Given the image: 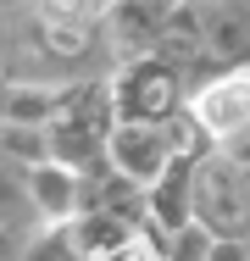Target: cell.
Instances as JSON below:
<instances>
[{
	"label": "cell",
	"mask_w": 250,
	"mask_h": 261,
	"mask_svg": "<svg viewBox=\"0 0 250 261\" xmlns=\"http://www.w3.org/2000/svg\"><path fill=\"white\" fill-rule=\"evenodd\" d=\"M106 161H111V172H122V178H134L139 189H150V184L167 172V161H172L167 128H150V122H117L111 139H106Z\"/></svg>",
	"instance_id": "7"
},
{
	"label": "cell",
	"mask_w": 250,
	"mask_h": 261,
	"mask_svg": "<svg viewBox=\"0 0 250 261\" xmlns=\"http://www.w3.org/2000/svg\"><path fill=\"white\" fill-rule=\"evenodd\" d=\"M167 17H172V0H111L100 11V39H106L111 67L150 56L161 28H167Z\"/></svg>",
	"instance_id": "5"
},
{
	"label": "cell",
	"mask_w": 250,
	"mask_h": 261,
	"mask_svg": "<svg viewBox=\"0 0 250 261\" xmlns=\"http://www.w3.org/2000/svg\"><path fill=\"white\" fill-rule=\"evenodd\" d=\"M206 250H211V233H206L200 222H189V228L167 233V245H161L156 256L161 261H206Z\"/></svg>",
	"instance_id": "15"
},
{
	"label": "cell",
	"mask_w": 250,
	"mask_h": 261,
	"mask_svg": "<svg viewBox=\"0 0 250 261\" xmlns=\"http://www.w3.org/2000/svg\"><path fill=\"white\" fill-rule=\"evenodd\" d=\"M195 222L211 239H245L250 245V167L206 150L195 161Z\"/></svg>",
	"instance_id": "3"
},
{
	"label": "cell",
	"mask_w": 250,
	"mask_h": 261,
	"mask_svg": "<svg viewBox=\"0 0 250 261\" xmlns=\"http://www.w3.org/2000/svg\"><path fill=\"white\" fill-rule=\"evenodd\" d=\"M195 222V161L189 156H172L167 172L145 189V228H139V245L161 250L167 233L189 228Z\"/></svg>",
	"instance_id": "6"
},
{
	"label": "cell",
	"mask_w": 250,
	"mask_h": 261,
	"mask_svg": "<svg viewBox=\"0 0 250 261\" xmlns=\"http://www.w3.org/2000/svg\"><path fill=\"white\" fill-rule=\"evenodd\" d=\"M106 89H111V117L117 122H150V128L172 122L184 111V100H189V84L167 61H156V56L111 67L106 72Z\"/></svg>",
	"instance_id": "2"
},
{
	"label": "cell",
	"mask_w": 250,
	"mask_h": 261,
	"mask_svg": "<svg viewBox=\"0 0 250 261\" xmlns=\"http://www.w3.org/2000/svg\"><path fill=\"white\" fill-rule=\"evenodd\" d=\"M28 200H34V217L39 222H67L78 211V172H67L56 161L28 167Z\"/></svg>",
	"instance_id": "9"
},
{
	"label": "cell",
	"mask_w": 250,
	"mask_h": 261,
	"mask_svg": "<svg viewBox=\"0 0 250 261\" xmlns=\"http://www.w3.org/2000/svg\"><path fill=\"white\" fill-rule=\"evenodd\" d=\"M184 111L200 122V134L211 139V150L234 134H250V67H222L206 84L189 89Z\"/></svg>",
	"instance_id": "4"
},
{
	"label": "cell",
	"mask_w": 250,
	"mask_h": 261,
	"mask_svg": "<svg viewBox=\"0 0 250 261\" xmlns=\"http://www.w3.org/2000/svg\"><path fill=\"white\" fill-rule=\"evenodd\" d=\"M67 233H72L78 261H111V256H122V250L134 245V228H122L117 217H95V211L67 217Z\"/></svg>",
	"instance_id": "10"
},
{
	"label": "cell",
	"mask_w": 250,
	"mask_h": 261,
	"mask_svg": "<svg viewBox=\"0 0 250 261\" xmlns=\"http://www.w3.org/2000/svg\"><path fill=\"white\" fill-rule=\"evenodd\" d=\"M211 67H250V0H211L195 11Z\"/></svg>",
	"instance_id": "8"
},
{
	"label": "cell",
	"mask_w": 250,
	"mask_h": 261,
	"mask_svg": "<svg viewBox=\"0 0 250 261\" xmlns=\"http://www.w3.org/2000/svg\"><path fill=\"white\" fill-rule=\"evenodd\" d=\"M206 261H250V245L245 239H211Z\"/></svg>",
	"instance_id": "16"
},
{
	"label": "cell",
	"mask_w": 250,
	"mask_h": 261,
	"mask_svg": "<svg viewBox=\"0 0 250 261\" xmlns=\"http://www.w3.org/2000/svg\"><path fill=\"white\" fill-rule=\"evenodd\" d=\"M0 122H6V78H0Z\"/></svg>",
	"instance_id": "21"
},
{
	"label": "cell",
	"mask_w": 250,
	"mask_h": 261,
	"mask_svg": "<svg viewBox=\"0 0 250 261\" xmlns=\"http://www.w3.org/2000/svg\"><path fill=\"white\" fill-rule=\"evenodd\" d=\"M0 161H11V167H39L50 161L45 150V128H17V122H0Z\"/></svg>",
	"instance_id": "13"
},
{
	"label": "cell",
	"mask_w": 250,
	"mask_h": 261,
	"mask_svg": "<svg viewBox=\"0 0 250 261\" xmlns=\"http://www.w3.org/2000/svg\"><path fill=\"white\" fill-rule=\"evenodd\" d=\"M11 67V17H0V78Z\"/></svg>",
	"instance_id": "18"
},
{
	"label": "cell",
	"mask_w": 250,
	"mask_h": 261,
	"mask_svg": "<svg viewBox=\"0 0 250 261\" xmlns=\"http://www.w3.org/2000/svg\"><path fill=\"white\" fill-rule=\"evenodd\" d=\"M100 6H111V0H100Z\"/></svg>",
	"instance_id": "22"
},
{
	"label": "cell",
	"mask_w": 250,
	"mask_h": 261,
	"mask_svg": "<svg viewBox=\"0 0 250 261\" xmlns=\"http://www.w3.org/2000/svg\"><path fill=\"white\" fill-rule=\"evenodd\" d=\"M172 6H184V11H200V6H211V0H172Z\"/></svg>",
	"instance_id": "20"
},
{
	"label": "cell",
	"mask_w": 250,
	"mask_h": 261,
	"mask_svg": "<svg viewBox=\"0 0 250 261\" xmlns=\"http://www.w3.org/2000/svg\"><path fill=\"white\" fill-rule=\"evenodd\" d=\"M0 228H22V233L39 228L34 200H28V172L11 161H0Z\"/></svg>",
	"instance_id": "12"
},
{
	"label": "cell",
	"mask_w": 250,
	"mask_h": 261,
	"mask_svg": "<svg viewBox=\"0 0 250 261\" xmlns=\"http://www.w3.org/2000/svg\"><path fill=\"white\" fill-rule=\"evenodd\" d=\"M34 233V228H28ZM22 228H0V261H22V239H28Z\"/></svg>",
	"instance_id": "17"
},
{
	"label": "cell",
	"mask_w": 250,
	"mask_h": 261,
	"mask_svg": "<svg viewBox=\"0 0 250 261\" xmlns=\"http://www.w3.org/2000/svg\"><path fill=\"white\" fill-rule=\"evenodd\" d=\"M28 11V0H0V17H22Z\"/></svg>",
	"instance_id": "19"
},
{
	"label": "cell",
	"mask_w": 250,
	"mask_h": 261,
	"mask_svg": "<svg viewBox=\"0 0 250 261\" xmlns=\"http://www.w3.org/2000/svg\"><path fill=\"white\" fill-rule=\"evenodd\" d=\"M67 84H6V122L17 128H45L61 106Z\"/></svg>",
	"instance_id": "11"
},
{
	"label": "cell",
	"mask_w": 250,
	"mask_h": 261,
	"mask_svg": "<svg viewBox=\"0 0 250 261\" xmlns=\"http://www.w3.org/2000/svg\"><path fill=\"white\" fill-rule=\"evenodd\" d=\"M22 261H78L67 222H39V228L22 239Z\"/></svg>",
	"instance_id": "14"
},
{
	"label": "cell",
	"mask_w": 250,
	"mask_h": 261,
	"mask_svg": "<svg viewBox=\"0 0 250 261\" xmlns=\"http://www.w3.org/2000/svg\"><path fill=\"white\" fill-rule=\"evenodd\" d=\"M117 117H111V89L106 78H84V84H67L61 106L45 122V150L56 167L67 172H89L106 161V139H111Z\"/></svg>",
	"instance_id": "1"
}]
</instances>
